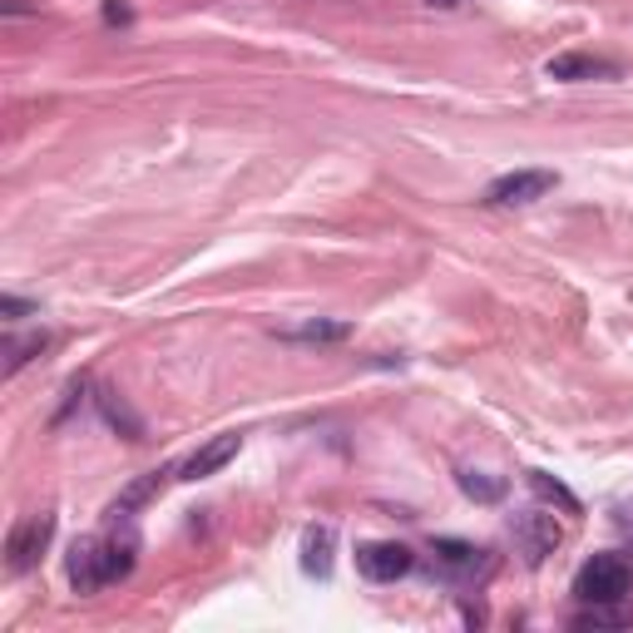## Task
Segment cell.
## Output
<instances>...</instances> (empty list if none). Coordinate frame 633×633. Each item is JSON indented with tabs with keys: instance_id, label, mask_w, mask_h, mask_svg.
Here are the masks:
<instances>
[{
	"instance_id": "6da1fadb",
	"label": "cell",
	"mask_w": 633,
	"mask_h": 633,
	"mask_svg": "<svg viewBox=\"0 0 633 633\" xmlns=\"http://www.w3.org/2000/svg\"><path fill=\"white\" fill-rule=\"evenodd\" d=\"M629 589H633V564L609 550L594 554V560L574 574V594H579L584 603H623Z\"/></svg>"
},
{
	"instance_id": "7a4b0ae2",
	"label": "cell",
	"mask_w": 633,
	"mask_h": 633,
	"mask_svg": "<svg viewBox=\"0 0 633 633\" xmlns=\"http://www.w3.org/2000/svg\"><path fill=\"white\" fill-rule=\"evenodd\" d=\"M50 540H55V515H50V509L21 519V525L11 530V540H5V564H11V574L35 570V564H40V554L50 550Z\"/></svg>"
},
{
	"instance_id": "3957f363",
	"label": "cell",
	"mask_w": 633,
	"mask_h": 633,
	"mask_svg": "<svg viewBox=\"0 0 633 633\" xmlns=\"http://www.w3.org/2000/svg\"><path fill=\"white\" fill-rule=\"evenodd\" d=\"M554 184H560V174H550V168H515V174H500L495 184L485 188V203L490 208H525V203L550 194Z\"/></svg>"
},
{
	"instance_id": "277c9868",
	"label": "cell",
	"mask_w": 633,
	"mask_h": 633,
	"mask_svg": "<svg viewBox=\"0 0 633 633\" xmlns=\"http://www.w3.org/2000/svg\"><path fill=\"white\" fill-rule=\"evenodd\" d=\"M509 535H515V550L525 554V564H540L544 554H554L564 540V530L544 509H519V515L509 519Z\"/></svg>"
},
{
	"instance_id": "5b68a950",
	"label": "cell",
	"mask_w": 633,
	"mask_h": 633,
	"mask_svg": "<svg viewBox=\"0 0 633 633\" xmlns=\"http://www.w3.org/2000/svg\"><path fill=\"white\" fill-rule=\"evenodd\" d=\"M356 570L372 584H391L415 570V554L396 540H366V544H356Z\"/></svg>"
},
{
	"instance_id": "8992f818",
	"label": "cell",
	"mask_w": 633,
	"mask_h": 633,
	"mask_svg": "<svg viewBox=\"0 0 633 633\" xmlns=\"http://www.w3.org/2000/svg\"><path fill=\"white\" fill-rule=\"evenodd\" d=\"M99 564H104V584H115V579H129L139 564V530L134 525H119L115 535H104L99 540Z\"/></svg>"
},
{
	"instance_id": "52a82bcc",
	"label": "cell",
	"mask_w": 633,
	"mask_h": 633,
	"mask_svg": "<svg viewBox=\"0 0 633 633\" xmlns=\"http://www.w3.org/2000/svg\"><path fill=\"white\" fill-rule=\"evenodd\" d=\"M238 446H243L238 431H223V436H213L208 446H198L194 456L178 466V480H208V476H219V470L228 466L233 456H238Z\"/></svg>"
},
{
	"instance_id": "ba28073f",
	"label": "cell",
	"mask_w": 633,
	"mask_h": 633,
	"mask_svg": "<svg viewBox=\"0 0 633 633\" xmlns=\"http://www.w3.org/2000/svg\"><path fill=\"white\" fill-rule=\"evenodd\" d=\"M431 560H436V570L446 574V579H476V570H485V550H476V544L466 540H436L431 544Z\"/></svg>"
},
{
	"instance_id": "9c48e42d",
	"label": "cell",
	"mask_w": 633,
	"mask_h": 633,
	"mask_svg": "<svg viewBox=\"0 0 633 633\" xmlns=\"http://www.w3.org/2000/svg\"><path fill=\"white\" fill-rule=\"evenodd\" d=\"M70 584H74V594H94V589H104V564H99V540H74L70 544Z\"/></svg>"
},
{
	"instance_id": "30bf717a",
	"label": "cell",
	"mask_w": 633,
	"mask_h": 633,
	"mask_svg": "<svg viewBox=\"0 0 633 633\" xmlns=\"http://www.w3.org/2000/svg\"><path fill=\"white\" fill-rule=\"evenodd\" d=\"M550 80H613L619 65L613 60H594V55H554L550 65Z\"/></svg>"
},
{
	"instance_id": "8fae6325",
	"label": "cell",
	"mask_w": 633,
	"mask_h": 633,
	"mask_svg": "<svg viewBox=\"0 0 633 633\" xmlns=\"http://www.w3.org/2000/svg\"><path fill=\"white\" fill-rule=\"evenodd\" d=\"M168 476H178V466H174V470H149V476H139L129 490H119V500L109 505V515H115V519H129L139 505H149V500H154L159 490H164V480H168Z\"/></svg>"
},
{
	"instance_id": "7c38bea8",
	"label": "cell",
	"mask_w": 633,
	"mask_h": 633,
	"mask_svg": "<svg viewBox=\"0 0 633 633\" xmlns=\"http://www.w3.org/2000/svg\"><path fill=\"white\" fill-rule=\"evenodd\" d=\"M332 544H337L332 525H312V530L302 535V570L327 579V574H332Z\"/></svg>"
},
{
	"instance_id": "4fadbf2b",
	"label": "cell",
	"mask_w": 633,
	"mask_h": 633,
	"mask_svg": "<svg viewBox=\"0 0 633 633\" xmlns=\"http://www.w3.org/2000/svg\"><path fill=\"white\" fill-rule=\"evenodd\" d=\"M352 327L347 323H302V327H282L278 342H307V347H332V342H347Z\"/></svg>"
},
{
	"instance_id": "5bb4252c",
	"label": "cell",
	"mask_w": 633,
	"mask_h": 633,
	"mask_svg": "<svg viewBox=\"0 0 633 633\" xmlns=\"http://www.w3.org/2000/svg\"><path fill=\"white\" fill-rule=\"evenodd\" d=\"M460 490H466L470 500H480V505H495V500H505V480L500 476H485V470H456Z\"/></svg>"
},
{
	"instance_id": "9a60e30c",
	"label": "cell",
	"mask_w": 633,
	"mask_h": 633,
	"mask_svg": "<svg viewBox=\"0 0 633 633\" xmlns=\"http://www.w3.org/2000/svg\"><path fill=\"white\" fill-rule=\"evenodd\" d=\"M633 613L623 603H589L584 613H574V629H629Z\"/></svg>"
},
{
	"instance_id": "2e32d148",
	"label": "cell",
	"mask_w": 633,
	"mask_h": 633,
	"mask_svg": "<svg viewBox=\"0 0 633 633\" xmlns=\"http://www.w3.org/2000/svg\"><path fill=\"white\" fill-rule=\"evenodd\" d=\"M99 411H104V421H109V426H119L129 441L144 436V421H139V415L119 401V391H99Z\"/></svg>"
},
{
	"instance_id": "e0dca14e",
	"label": "cell",
	"mask_w": 633,
	"mask_h": 633,
	"mask_svg": "<svg viewBox=\"0 0 633 633\" xmlns=\"http://www.w3.org/2000/svg\"><path fill=\"white\" fill-rule=\"evenodd\" d=\"M50 347V332H35V337H11L5 342V376H15L25 362H35V356Z\"/></svg>"
},
{
	"instance_id": "ac0fdd59",
	"label": "cell",
	"mask_w": 633,
	"mask_h": 633,
	"mask_svg": "<svg viewBox=\"0 0 633 633\" xmlns=\"http://www.w3.org/2000/svg\"><path fill=\"white\" fill-rule=\"evenodd\" d=\"M530 485H535V495H544V500H554V505H564V509H570V515H574V509H579V500H574L570 490L560 485V480H550V476H544V470H530Z\"/></svg>"
},
{
	"instance_id": "d6986e66",
	"label": "cell",
	"mask_w": 633,
	"mask_h": 633,
	"mask_svg": "<svg viewBox=\"0 0 633 633\" xmlns=\"http://www.w3.org/2000/svg\"><path fill=\"white\" fill-rule=\"evenodd\" d=\"M0 312H5L11 323H21V317H31V312H35V302H25V297H0Z\"/></svg>"
},
{
	"instance_id": "ffe728a7",
	"label": "cell",
	"mask_w": 633,
	"mask_h": 633,
	"mask_svg": "<svg viewBox=\"0 0 633 633\" xmlns=\"http://www.w3.org/2000/svg\"><path fill=\"white\" fill-rule=\"evenodd\" d=\"M426 5H436V11H456V5H466V0H426Z\"/></svg>"
}]
</instances>
